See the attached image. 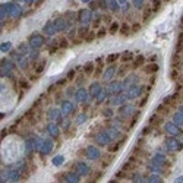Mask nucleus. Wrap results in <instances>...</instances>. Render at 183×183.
Listing matches in <instances>:
<instances>
[{
    "label": "nucleus",
    "instance_id": "nucleus-3",
    "mask_svg": "<svg viewBox=\"0 0 183 183\" xmlns=\"http://www.w3.org/2000/svg\"><path fill=\"white\" fill-rule=\"evenodd\" d=\"M79 22H81L82 25H87V24H89L92 21V12L89 9H84V10H81L79 12Z\"/></svg>",
    "mask_w": 183,
    "mask_h": 183
},
{
    "label": "nucleus",
    "instance_id": "nucleus-14",
    "mask_svg": "<svg viewBox=\"0 0 183 183\" xmlns=\"http://www.w3.org/2000/svg\"><path fill=\"white\" fill-rule=\"evenodd\" d=\"M63 113L65 116H68V114H70L73 111V104L70 101H63L62 103V110H60Z\"/></svg>",
    "mask_w": 183,
    "mask_h": 183
},
{
    "label": "nucleus",
    "instance_id": "nucleus-7",
    "mask_svg": "<svg viewBox=\"0 0 183 183\" xmlns=\"http://www.w3.org/2000/svg\"><path fill=\"white\" fill-rule=\"evenodd\" d=\"M54 25H56V29L57 31H66L69 28V21L66 18H59V19L54 21Z\"/></svg>",
    "mask_w": 183,
    "mask_h": 183
},
{
    "label": "nucleus",
    "instance_id": "nucleus-19",
    "mask_svg": "<svg viewBox=\"0 0 183 183\" xmlns=\"http://www.w3.org/2000/svg\"><path fill=\"white\" fill-rule=\"evenodd\" d=\"M126 100H128L126 95H117V94H116V97L111 100V104H113V106H122V104H125Z\"/></svg>",
    "mask_w": 183,
    "mask_h": 183
},
{
    "label": "nucleus",
    "instance_id": "nucleus-25",
    "mask_svg": "<svg viewBox=\"0 0 183 183\" xmlns=\"http://www.w3.org/2000/svg\"><path fill=\"white\" fill-rule=\"evenodd\" d=\"M152 163L163 166V164L166 163V157H164L163 154H155V155H154V158H152Z\"/></svg>",
    "mask_w": 183,
    "mask_h": 183
},
{
    "label": "nucleus",
    "instance_id": "nucleus-15",
    "mask_svg": "<svg viewBox=\"0 0 183 183\" xmlns=\"http://www.w3.org/2000/svg\"><path fill=\"white\" fill-rule=\"evenodd\" d=\"M44 32L47 35H54L56 32H57V29H56V25H54V22H47L46 24V26H44Z\"/></svg>",
    "mask_w": 183,
    "mask_h": 183
},
{
    "label": "nucleus",
    "instance_id": "nucleus-47",
    "mask_svg": "<svg viewBox=\"0 0 183 183\" xmlns=\"http://www.w3.org/2000/svg\"><path fill=\"white\" fill-rule=\"evenodd\" d=\"M117 2H119V3H122V5H126V3H128V0H117Z\"/></svg>",
    "mask_w": 183,
    "mask_h": 183
},
{
    "label": "nucleus",
    "instance_id": "nucleus-16",
    "mask_svg": "<svg viewBox=\"0 0 183 183\" xmlns=\"http://www.w3.org/2000/svg\"><path fill=\"white\" fill-rule=\"evenodd\" d=\"M21 15H22V7H21L19 5H12V7H10V10H9V16L18 18Z\"/></svg>",
    "mask_w": 183,
    "mask_h": 183
},
{
    "label": "nucleus",
    "instance_id": "nucleus-41",
    "mask_svg": "<svg viewBox=\"0 0 183 183\" xmlns=\"http://www.w3.org/2000/svg\"><path fill=\"white\" fill-rule=\"evenodd\" d=\"M117 57H119V54H111V56H108V57H107V60H108V62H114Z\"/></svg>",
    "mask_w": 183,
    "mask_h": 183
},
{
    "label": "nucleus",
    "instance_id": "nucleus-36",
    "mask_svg": "<svg viewBox=\"0 0 183 183\" xmlns=\"http://www.w3.org/2000/svg\"><path fill=\"white\" fill-rule=\"evenodd\" d=\"M148 182H151V183H158V182H161V177H160V176H157V174H152V176L148 179Z\"/></svg>",
    "mask_w": 183,
    "mask_h": 183
},
{
    "label": "nucleus",
    "instance_id": "nucleus-35",
    "mask_svg": "<svg viewBox=\"0 0 183 183\" xmlns=\"http://www.w3.org/2000/svg\"><path fill=\"white\" fill-rule=\"evenodd\" d=\"M85 120H87V114H79L76 117V125H82Z\"/></svg>",
    "mask_w": 183,
    "mask_h": 183
},
{
    "label": "nucleus",
    "instance_id": "nucleus-44",
    "mask_svg": "<svg viewBox=\"0 0 183 183\" xmlns=\"http://www.w3.org/2000/svg\"><path fill=\"white\" fill-rule=\"evenodd\" d=\"M6 133H7V130L3 129V130H0V141H2V138H5Z\"/></svg>",
    "mask_w": 183,
    "mask_h": 183
},
{
    "label": "nucleus",
    "instance_id": "nucleus-45",
    "mask_svg": "<svg viewBox=\"0 0 183 183\" xmlns=\"http://www.w3.org/2000/svg\"><path fill=\"white\" fill-rule=\"evenodd\" d=\"M113 114V110H111V108H107L106 111H104V116H107V117H108V116H111Z\"/></svg>",
    "mask_w": 183,
    "mask_h": 183
},
{
    "label": "nucleus",
    "instance_id": "nucleus-5",
    "mask_svg": "<svg viewBox=\"0 0 183 183\" xmlns=\"http://www.w3.org/2000/svg\"><path fill=\"white\" fill-rule=\"evenodd\" d=\"M141 92H142V87L141 85H132V87H129V91H128V94H126V98H138V97L141 95Z\"/></svg>",
    "mask_w": 183,
    "mask_h": 183
},
{
    "label": "nucleus",
    "instance_id": "nucleus-31",
    "mask_svg": "<svg viewBox=\"0 0 183 183\" xmlns=\"http://www.w3.org/2000/svg\"><path fill=\"white\" fill-rule=\"evenodd\" d=\"M43 141L44 139H40V138H32V144H34V149H38L41 148V145H43Z\"/></svg>",
    "mask_w": 183,
    "mask_h": 183
},
{
    "label": "nucleus",
    "instance_id": "nucleus-28",
    "mask_svg": "<svg viewBox=\"0 0 183 183\" xmlns=\"http://www.w3.org/2000/svg\"><path fill=\"white\" fill-rule=\"evenodd\" d=\"M107 95H108V94H107V91H103V89H101V91L98 92V94H97V97H95V98H97V103H98V104H100V103H103L104 100H106Z\"/></svg>",
    "mask_w": 183,
    "mask_h": 183
},
{
    "label": "nucleus",
    "instance_id": "nucleus-38",
    "mask_svg": "<svg viewBox=\"0 0 183 183\" xmlns=\"http://www.w3.org/2000/svg\"><path fill=\"white\" fill-rule=\"evenodd\" d=\"M132 2H133V6L138 7V9H141L144 6V0H132Z\"/></svg>",
    "mask_w": 183,
    "mask_h": 183
},
{
    "label": "nucleus",
    "instance_id": "nucleus-8",
    "mask_svg": "<svg viewBox=\"0 0 183 183\" xmlns=\"http://www.w3.org/2000/svg\"><path fill=\"white\" fill-rule=\"evenodd\" d=\"M51 149H53V141L51 139H44L43 145H41V148H40V152H41L43 155H47L48 152H51Z\"/></svg>",
    "mask_w": 183,
    "mask_h": 183
},
{
    "label": "nucleus",
    "instance_id": "nucleus-32",
    "mask_svg": "<svg viewBox=\"0 0 183 183\" xmlns=\"http://www.w3.org/2000/svg\"><path fill=\"white\" fill-rule=\"evenodd\" d=\"M145 70H147V72H157V70H158V65H157V63H152V65L147 66Z\"/></svg>",
    "mask_w": 183,
    "mask_h": 183
},
{
    "label": "nucleus",
    "instance_id": "nucleus-26",
    "mask_svg": "<svg viewBox=\"0 0 183 183\" xmlns=\"http://www.w3.org/2000/svg\"><path fill=\"white\" fill-rule=\"evenodd\" d=\"M51 163H53V166H62L63 163H65V157L63 155H56L53 160H51Z\"/></svg>",
    "mask_w": 183,
    "mask_h": 183
},
{
    "label": "nucleus",
    "instance_id": "nucleus-34",
    "mask_svg": "<svg viewBox=\"0 0 183 183\" xmlns=\"http://www.w3.org/2000/svg\"><path fill=\"white\" fill-rule=\"evenodd\" d=\"M108 7L111 10H117L119 6H117V0H108Z\"/></svg>",
    "mask_w": 183,
    "mask_h": 183
},
{
    "label": "nucleus",
    "instance_id": "nucleus-9",
    "mask_svg": "<svg viewBox=\"0 0 183 183\" xmlns=\"http://www.w3.org/2000/svg\"><path fill=\"white\" fill-rule=\"evenodd\" d=\"M164 129H166V132H167L169 135H171V136L179 135V126H176L174 123H171V122H169V123H166V126H164Z\"/></svg>",
    "mask_w": 183,
    "mask_h": 183
},
{
    "label": "nucleus",
    "instance_id": "nucleus-12",
    "mask_svg": "<svg viewBox=\"0 0 183 183\" xmlns=\"http://www.w3.org/2000/svg\"><path fill=\"white\" fill-rule=\"evenodd\" d=\"M87 157L89 160H95L100 157V151H98V148H95V147H88L87 148Z\"/></svg>",
    "mask_w": 183,
    "mask_h": 183
},
{
    "label": "nucleus",
    "instance_id": "nucleus-29",
    "mask_svg": "<svg viewBox=\"0 0 183 183\" xmlns=\"http://www.w3.org/2000/svg\"><path fill=\"white\" fill-rule=\"evenodd\" d=\"M122 60H123V62L133 60V53H132V51H125V53L122 54Z\"/></svg>",
    "mask_w": 183,
    "mask_h": 183
},
{
    "label": "nucleus",
    "instance_id": "nucleus-17",
    "mask_svg": "<svg viewBox=\"0 0 183 183\" xmlns=\"http://www.w3.org/2000/svg\"><path fill=\"white\" fill-rule=\"evenodd\" d=\"M63 180L69 182V183H76V182H79V176L76 173H68V174H65Z\"/></svg>",
    "mask_w": 183,
    "mask_h": 183
},
{
    "label": "nucleus",
    "instance_id": "nucleus-20",
    "mask_svg": "<svg viewBox=\"0 0 183 183\" xmlns=\"http://www.w3.org/2000/svg\"><path fill=\"white\" fill-rule=\"evenodd\" d=\"M132 113H133V107H132V106H123V104H122V107H120V116L126 117V116H130Z\"/></svg>",
    "mask_w": 183,
    "mask_h": 183
},
{
    "label": "nucleus",
    "instance_id": "nucleus-24",
    "mask_svg": "<svg viewBox=\"0 0 183 183\" xmlns=\"http://www.w3.org/2000/svg\"><path fill=\"white\" fill-rule=\"evenodd\" d=\"M182 122H183V113H182V110H180V111H177V113L174 114L173 123L176 126H180V128H182Z\"/></svg>",
    "mask_w": 183,
    "mask_h": 183
},
{
    "label": "nucleus",
    "instance_id": "nucleus-21",
    "mask_svg": "<svg viewBox=\"0 0 183 183\" xmlns=\"http://www.w3.org/2000/svg\"><path fill=\"white\" fill-rule=\"evenodd\" d=\"M60 114H62V111L57 110V108H51V110L48 111V117L51 119V122L57 120V119H60Z\"/></svg>",
    "mask_w": 183,
    "mask_h": 183
},
{
    "label": "nucleus",
    "instance_id": "nucleus-42",
    "mask_svg": "<svg viewBox=\"0 0 183 183\" xmlns=\"http://www.w3.org/2000/svg\"><path fill=\"white\" fill-rule=\"evenodd\" d=\"M26 62H28V59H21V60H19V66H21V68H25V66H26Z\"/></svg>",
    "mask_w": 183,
    "mask_h": 183
},
{
    "label": "nucleus",
    "instance_id": "nucleus-30",
    "mask_svg": "<svg viewBox=\"0 0 183 183\" xmlns=\"http://www.w3.org/2000/svg\"><path fill=\"white\" fill-rule=\"evenodd\" d=\"M12 50V43H3L0 46V51H3V53H7Z\"/></svg>",
    "mask_w": 183,
    "mask_h": 183
},
{
    "label": "nucleus",
    "instance_id": "nucleus-13",
    "mask_svg": "<svg viewBox=\"0 0 183 183\" xmlns=\"http://www.w3.org/2000/svg\"><path fill=\"white\" fill-rule=\"evenodd\" d=\"M88 97H89V94H88L87 89H84V88H79V89L75 92V98H76L78 101H85V100H88Z\"/></svg>",
    "mask_w": 183,
    "mask_h": 183
},
{
    "label": "nucleus",
    "instance_id": "nucleus-6",
    "mask_svg": "<svg viewBox=\"0 0 183 183\" xmlns=\"http://www.w3.org/2000/svg\"><path fill=\"white\" fill-rule=\"evenodd\" d=\"M95 141L100 145H108L110 144V141H111V138H110V135H108L107 132H100V133L95 136Z\"/></svg>",
    "mask_w": 183,
    "mask_h": 183
},
{
    "label": "nucleus",
    "instance_id": "nucleus-48",
    "mask_svg": "<svg viewBox=\"0 0 183 183\" xmlns=\"http://www.w3.org/2000/svg\"><path fill=\"white\" fill-rule=\"evenodd\" d=\"M82 2H84V3H87V2H89V0H82Z\"/></svg>",
    "mask_w": 183,
    "mask_h": 183
},
{
    "label": "nucleus",
    "instance_id": "nucleus-40",
    "mask_svg": "<svg viewBox=\"0 0 183 183\" xmlns=\"http://www.w3.org/2000/svg\"><path fill=\"white\" fill-rule=\"evenodd\" d=\"M120 31H122V34H129V31H130V29H129V25H123Z\"/></svg>",
    "mask_w": 183,
    "mask_h": 183
},
{
    "label": "nucleus",
    "instance_id": "nucleus-37",
    "mask_svg": "<svg viewBox=\"0 0 183 183\" xmlns=\"http://www.w3.org/2000/svg\"><path fill=\"white\" fill-rule=\"evenodd\" d=\"M92 69H94V65H92V63H88V65H85V68H84V70L87 72V75H89V73L92 72Z\"/></svg>",
    "mask_w": 183,
    "mask_h": 183
},
{
    "label": "nucleus",
    "instance_id": "nucleus-46",
    "mask_svg": "<svg viewBox=\"0 0 183 183\" xmlns=\"http://www.w3.org/2000/svg\"><path fill=\"white\" fill-rule=\"evenodd\" d=\"M2 18H5V13H3V9L0 7V19H2Z\"/></svg>",
    "mask_w": 183,
    "mask_h": 183
},
{
    "label": "nucleus",
    "instance_id": "nucleus-23",
    "mask_svg": "<svg viewBox=\"0 0 183 183\" xmlns=\"http://www.w3.org/2000/svg\"><path fill=\"white\" fill-rule=\"evenodd\" d=\"M47 132L50 133V135L57 136L59 135V126L56 125V123H50V125L47 126Z\"/></svg>",
    "mask_w": 183,
    "mask_h": 183
},
{
    "label": "nucleus",
    "instance_id": "nucleus-27",
    "mask_svg": "<svg viewBox=\"0 0 183 183\" xmlns=\"http://www.w3.org/2000/svg\"><path fill=\"white\" fill-rule=\"evenodd\" d=\"M32 149H34L32 139H26V142H25V152H26V154H31V152H32Z\"/></svg>",
    "mask_w": 183,
    "mask_h": 183
},
{
    "label": "nucleus",
    "instance_id": "nucleus-39",
    "mask_svg": "<svg viewBox=\"0 0 183 183\" xmlns=\"http://www.w3.org/2000/svg\"><path fill=\"white\" fill-rule=\"evenodd\" d=\"M19 53H21V54L28 53V48H26V44H22V46H19Z\"/></svg>",
    "mask_w": 183,
    "mask_h": 183
},
{
    "label": "nucleus",
    "instance_id": "nucleus-10",
    "mask_svg": "<svg viewBox=\"0 0 183 183\" xmlns=\"http://www.w3.org/2000/svg\"><path fill=\"white\" fill-rule=\"evenodd\" d=\"M89 173V167L85 163H78L76 164V174L78 176H87Z\"/></svg>",
    "mask_w": 183,
    "mask_h": 183
},
{
    "label": "nucleus",
    "instance_id": "nucleus-2",
    "mask_svg": "<svg viewBox=\"0 0 183 183\" xmlns=\"http://www.w3.org/2000/svg\"><path fill=\"white\" fill-rule=\"evenodd\" d=\"M13 69H15V63L12 62V60H3V62H2V68H0L2 75H5V76H10V73H12Z\"/></svg>",
    "mask_w": 183,
    "mask_h": 183
},
{
    "label": "nucleus",
    "instance_id": "nucleus-43",
    "mask_svg": "<svg viewBox=\"0 0 183 183\" xmlns=\"http://www.w3.org/2000/svg\"><path fill=\"white\" fill-rule=\"evenodd\" d=\"M117 28H119V25H117V24H113V25H111L110 32H116V31H117Z\"/></svg>",
    "mask_w": 183,
    "mask_h": 183
},
{
    "label": "nucleus",
    "instance_id": "nucleus-1",
    "mask_svg": "<svg viewBox=\"0 0 183 183\" xmlns=\"http://www.w3.org/2000/svg\"><path fill=\"white\" fill-rule=\"evenodd\" d=\"M44 43H46V40H44L43 35H40V34H35L29 38V47L35 48V50H38L40 47H43Z\"/></svg>",
    "mask_w": 183,
    "mask_h": 183
},
{
    "label": "nucleus",
    "instance_id": "nucleus-33",
    "mask_svg": "<svg viewBox=\"0 0 183 183\" xmlns=\"http://www.w3.org/2000/svg\"><path fill=\"white\" fill-rule=\"evenodd\" d=\"M108 135H110V138L113 139V138H117L119 136V130L114 129V128H111V129H108V132H107Z\"/></svg>",
    "mask_w": 183,
    "mask_h": 183
},
{
    "label": "nucleus",
    "instance_id": "nucleus-4",
    "mask_svg": "<svg viewBox=\"0 0 183 183\" xmlns=\"http://www.w3.org/2000/svg\"><path fill=\"white\" fill-rule=\"evenodd\" d=\"M122 89H123V87H122V82H110V85H108V88H107V94L108 95H116V94H119V92H122Z\"/></svg>",
    "mask_w": 183,
    "mask_h": 183
},
{
    "label": "nucleus",
    "instance_id": "nucleus-22",
    "mask_svg": "<svg viewBox=\"0 0 183 183\" xmlns=\"http://www.w3.org/2000/svg\"><path fill=\"white\" fill-rule=\"evenodd\" d=\"M114 73H116V68H114V66H110V68H107V69H106V72H104V79H106V81H110L111 78L114 76Z\"/></svg>",
    "mask_w": 183,
    "mask_h": 183
},
{
    "label": "nucleus",
    "instance_id": "nucleus-18",
    "mask_svg": "<svg viewBox=\"0 0 183 183\" xmlns=\"http://www.w3.org/2000/svg\"><path fill=\"white\" fill-rule=\"evenodd\" d=\"M101 89H103L101 85H100L98 82H94V84L91 85V88H89V92H88V94H89V95H92V97H97V94L101 91Z\"/></svg>",
    "mask_w": 183,
    "mask_h": 183
},
{
    "label": "nucleus",
    "instance_id": "nucleus-11",
    "mask_svg": "<svg viewBox=\"0 0 183 183\" xmlns=\"http://www.w3.org/2000/svg\"><path fill=\"white\" fill-rule=\"evenodd\" d=\"M166 147H167V149H170V151H177V149H180V147H182V145L179 144L174 138H169V139H167V142H166Z\"/></svg>",
    "mask_w": 183,
    "mask_h": 183
}]
</instances>
